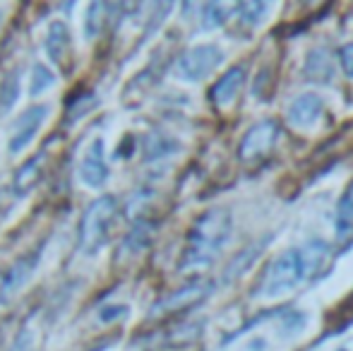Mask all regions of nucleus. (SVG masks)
<instances>
[{"label":"nucleus","mask_w":353,"mask_h":351,"mask_svg":"<svg viewBox=\"0 0 353 351\" xmlns=\"http://www.w3.org/2000/svg\"><path fill=\"white\" fill-rule=\"evenodd\" d=\"M339 63H341V70H344V75L353 80V43H346V46H341Z\"/></svg>","instance_id":"obj_24"},{"label":"nucleus","mask_w":353,"mask_h":351,"mask_svg":"<svg viewBox=\"0 0 353 351\" xmlns=\"http://www.w3.org/2000/svg\"><path fill=\"white\" fill-rule=\"evenodd\" d=\"M322 108H325V103H322V99L317 94H301V97H296L291 101L286 118L296 128H310L320 118Z\"/></svg>","instance_id":"obj_9"},{"label":"nucleus","mask_w":353,"mask_h":351,"mask_svg":"<svg viewBox=\"0 0 353 351\" xmlns=\"http://www.w3.org/2000/svg\"><path fill=\"white\" fill-rule=\"evenodd\" d=\"M171 8H173V0H154V12H152V22H149V32L163 22V17L171 12Z\"/></svg>","instance_id":"obj_22"},{"label":"nucleus","mask_w":353,"mask_h":351,"mask_svg":"<svg viewBox=\"0 0 353 351\" xmlns=\"http://www.w3.org/2000/svg\"><path fill=\"white\" fill-rule=\"evenodd\" d=\"M118 214L116 197L101 195L84 210L82 224H79V248L84 255H97L106 245L111 224Z\"/></svg>","instance_id":"obj_3"},{"label":"nucleus","mask_w":353,"mask_h":351,"mask_svg":"<svg viewBox=\"0 0 353 351\" xmlns=\"http://www.w3.org/2000/svg\"><path fill=\"white\" fill-rule=\"evenodd\" d=\"M0 19H3V12H0Z\"/></svg>","instance_id":"obj_27"},{"label":"nucleus","mask_w":353,"mask_h":351,"mask_svg":"<svg viewBox=\"0 0 353 351\" xmlns=\"http://www.w3.org/2000/svg\"><path fill=\"white\" fill-rule=\"evenodd\" d=\"M243 82H245V66H233L223 77H219V82L212 87V101L214 106L226 108L228 103H233V99L238 97Z\"/></svg>","instance_id":"obj_11"},{"label":"nucleus","mask_w":353,"mask_h":351,"mask_svg":"<svg viewBox=\"0 0 353 351\" xmlns=\"http://www.w3.org/2000/svg\"><path fill=\"white\" fill-rule=\"evenodd\" d=\"M245 3H248V0H210V3H207V8L202 10V12H205L202 24H205L207 29L221 27V24L228 22V19H231L238 10H243V5H245Z\"/></svg>","instance_id":"obj_14"},{"label":"nucleus","mask_w":353,"mask_h":351,"mask_svg":"<svg viewBox=\"0 0 353 351\" xmlns=\"http://www.w3.org/2000/svg\"><path fill=\"white\" fill-rule=\"evenodd\" d=\"M327 258H330V245L325 241H310L301 248H291L276 255L262 274L257 296L279 299L283 294H291L307 279H312L327 263Z\"/></svg>","instance_id":"obj_1"},{"label":"nucleus","mask_w":353,"mask_h":351,"mask_svg":"<svg viewBox=\"0 0 353 351\" xmlns=\"http://www.w3.org/2000/svg\"><path fill=\"white\" fill-rule=\"evenodd\" d=\"M341 351H346V349H341Z\"/></svg>","instance_id":"obj_28"},{"label":"nucleus","mask_w":353,"mask_h":351,"mask_svg":"<svg viewBox=\"0 0 353 351\" xmlns=\"http://www.w3.org/2000/svg\"><path fill=\"white\" fill-rule=\"evenodd\" d=\"M353 231V197L346 195L339 202V214H336V236L339 239H349Z\"/></svg>","instance_id":"obj_20"},{"label":"nucleus","mask_w":353,"mask_h":351,"mask_svg":"<svg viewBox=\"0 0 353 351\" xmlns=\"http://www.w3.org/2000/svg\"><path fill=\"white\" fill-rule=\"evenodd\" d=\"M272 5H274V0H248V3L243 5L241 24L248 29L257 27V24L265 19V14L272 10Z\"/></svg>","instance_id":"obj_17"},{"label":"nucleus","mask_w":353,"mask_h":351,"mask_svg":"<svg viewBox=\"0 0 353 351\" xmlns=\"http://www.w3.org/2000/svg\"><path fill=\"white\" fill-rule=\"evenodd\" d=\"M43 46H46V53H48V58H51L53 63L65 61L68 53H70V29H68V24L61 22V19L51 22V27H48V32H46V41H43Z\"/></svg>","instance_id":"obj_12"},{"label":"nucleus","mask_w":353,"mask_h":351,"mask_svg":"<svg viewBox=\"0 0 353 351\" xmlns=\"http://www.w3.org/2000/svg\"><path fill=\"white\" fill-rule=\"evenodd\" d=\"M43 161H46V154L41 152V154H34L32 159H27L19 166L17 174H14V192H17V195H24V192H29L37 185L39 178H41Z\"/></svg>","instance_id":"obj_15"},{"label":"nucleus","mask_w":353,"mask_h":351,"mask_svg":"<svg viewBox=\"0 0 353 351\" xmlns=\"http://www.w3.org/2000/svg\"><path fill=\"white\" fill-rule=\"evenodd\" d=\"M303 72H305V77L310 82H322V85H327V82H332V77H334L332 56L325 48H315V51H310V56H307L305 70Z\"/></svg>","instance_id":"obj_13"},{"label":"nucleus","mask_w":353,"mask_h":351,"mask_svg":"<svg viewBox=\"0 0 353 351\" xmlns=\"http://www.w3.org/2000/svg\"><path fill=\"white\" fill-rule=\"evenodd\" d=\"M149 236H152V226L140 221V224L130 231V236L125 239V253H140L142 248H147Z\"/></svg>","instance_id":"obj_21"},{"label":"nucleus","mask_w":353,"mask_h":351,"mask_svg":"<svg viewBox=\"0 0 353 351\" xmlns=\"http://www.w3.org/2000/svg\"><path fill=\"white\" fill-rule=\"evenodd\" d=\"M279 140V123L267 118V121H260L245 132V137L241 140V147H238V157H241L245 164L250 161H257L260 157H267L272 152V147Z\"/></svg>","instance_id":"obj_5"},{"label":"nucleus","mask_w":353,"mask_h":351,"mask_svg":"<svg viewBox=\"0 0 353 351\" xmlns=\"http://www.w3.org/2000/svg\"><path fill=\"white\" fill-rule=\"evenodd\" d=\"M125 315H128L125 305H106V308L99 310V320L101 323H116V320L125 318Z\"/></svg>","instance_id":"obj_23"},{"label":"nucleus","mask_w":353,"mask_h":351,"mask_svg":"<svg viewBox=\"0 0 353 351\" xmlns=\"http://www.w3.org/2000/svg\"><path fill=\"white\" fill-rule=\"evenodd\" d=\"M207 3L210 0H183V14L185 17H195L197 12H202L207 8Z\"/></svg>","instance_id":"obj_25"},{"label":"nucleus","mask_w":353,"mask_h":351,"mask_svg":"<svg viewBox=\"0 0 353 351\" xmlns=\"http://www.w3.org/2000/svg\"><path fill=\"white\" fill-rule=\"evenodd\" d=\"M154 150H157V147H147V152H149V157L154 154ZM161 154H166V152H163V147L159 145V152H157V157H161Z\"/></svg>","instance_id":"obj_26"},{"label":"nucleus","mask_w":353,"mask_h":351,"mask_svg":"<svg viewBox=\"0 0 353 351\" xmlns=\"http://www.w3.org/2000/svg\"><path fill=\"white\" fill-rule=\"evenodd\" d=\"M46 116H48V106L41 103V106H32L29 111H24L22 116L14 121L12 130H10V142H8L10 154H19V152L37 137V132L41 130Z\"/></svg>","instance_id":"obj_7"},{"label":"nucleus","mask_w":353,"mask_h":351,"mask_svg":"<svg viewBox=\"0 0 353 351\" xmlns=\"http://www.w3.org/2000/svg\"><path fill=\"white\" fill-rule=\"evenodd\" d=\"M228 236H231V212L221 210V207L205 212L192 224L181 270H202V267H210L216 260V255L221 253Z\"/></svg>","instance_id":"obj_2"},{"label":"nucleus","mask_w":353,"mask_h":351,"mask_svg":"<svg viewBox=\"0 0 353 351\" xmlns=\"http://www.w3.org/2000/svg\"><path fill=\"white\" fill-rule=\"evenodd\" d=\"M221 61H223V53L216 43H200V46H192L190 51H185L181 56V61H178V75L183 80L197 82L216 70Z\"/></svg>","instance_id":"obj_4"},{"label":"nucleus","mask_w":353,"mask_h":351,"mask_svg":"<svg viewBox=\"0 0 353 351\" xmlns=\"http://www.w3.org/2000/svg\"><path fill=\"white\" fill-rule=\"evenodd\" d=\"M17 99H19V77L12 70L3 80V85H0V111H10Z\"/></svg>","instance_id":"obj_19"},{"label":"nucleus","mask_w":353,"mask_h":351,"mask_svg":"<svg viewBox=\"0 0 353 351\" xmlns=\"http://www.w3.org/2000/svg\"><path fill=\"white\" fill-rule=\"evenodd\" d=\"M106 17H108V0H92V5L87 10V19H84V34H87V39L99 37V32L106 24Z\"/></svg>","instance_id":"obj_16"},{"label":"nucleus","mask_w":353,"mask_h":351,"mask_svg":"<svg viewBox=\"0 0 353 351\" xmlns=\"http://www.w3.org/2000/svg\"><path fill=\"white\" fill-rule=\"evenodd\" d=\"M79 178L89 188H101L108 181V164H106V157H103L101 137L92 140V145L84 152L82 164H79Z\"/></svg>","instance_id":"obj_8"},{"label":"nucleus","mask_w":353,"mask_h":351,"mask_svg":"<svg viewBox=\"0 0 353 351\" xmlns=\"http://www.w3.org/2000/svg\"><path fill=\"white\" fill-rule=\"evenodd\" d=\"M34 267H37V253L17 260V263L10 267V270L3 274V281H0V301L12 299V296L27 284L29 277L34 274Z\"/></svg>","instance_id":"obj_10"},{"label":"nucleus","mask_w":353,"mask_h":351,"mask_svg":"<svg viewBox=\"0 0 353 351\" xmlns=\"http://www.w3.org/2000/svg\"><path fill=\"white\" fill-rule=\"evenodd\" d=\"M53 82H56V75H53V72L48 70L46 66L37 63V66L32 68V82H29V94H32V97H39V94H43L46 89H51Z\"/></svg>","instance_id":"obj_18"},{"label":"nucleus","mask_w":353,"mask_h":351,"mask_svg":"<svg viewBox=\"0 0 353 351\" xmlns=\"http://www.w3.org/2000/svg\"><path fill=\"white\" fill-rule=\"evenodd\" d=\"M210 291H212L210 281H192V284L181 286V289L173 291V294L163 296L159 303H154L149 315L159 318V315H171V313H178V310H185V308H190V305L200 303L202 299H207Z\"/></svg>","instance_id":"obj_6"}]
</instances>
